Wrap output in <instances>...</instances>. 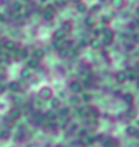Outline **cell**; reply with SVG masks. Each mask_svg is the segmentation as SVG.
<instances>
[{"label": "cell", "mask_w": 139, "mask_h": 147, "mask_svg": "<svg viewBox=\"0 0 139 147\" xmlns=\"http://www.w3.org/2000/svg\"><path fill=\"white\" fill-rule=\"evenodd\" d=\"M68 1H71V3H74V4H78V3H80V1H83V0H68Z\"/></svg>", "instance_id": "cell-33"}, {"label": "cell", "mask_w": 139, "mask_h": 147, "mask_svg": "<svg viewBox=\"0 0 139 147\" xmlns=\"http://www.w3.org/2000/svg\"><path fill=\"white\" fill-rule=\"evenodd\" d=\"M19 76H21V79H23V80L32 79L33 78V69L27 68V67H23V68L21 69V72H19Z\"/></svg>", "instance_id": "cell-12"}, {"label": "cell", "mask_w": 139, "mask_h": 147, "mask_svg": "<svg viewBox=\"0 0 139 147\" xmlns=\"http://www.w3.org/2000/svg\"><path fill=\"white\" fill-rule=\"evenodd\" d=\"M61 29H63L67 34H70V33L72 32V29H74V22L71 21V19H65V21L61 23Z\"/></svg>", "instance_id": "cell-13"}, {"label": "cell", "mask_w": 139, "mask_h": 147, "mask_svg": "<svg viewBox=\"0 0 139 147\" xmlns=\"http://www.w3.org/2000/svg\"><path fill=\"white\" fill-rule=\"evenodd\" d=\"M115 41V32H113L111 27H104L101 33V44L105 47L112 45Z\"/></svg>", "instance_id": "cell-1"}, {"label": "cell", "mask_w": 139, "mask_h": 147, "mask_svg": "<svg viewBox=\"0 0 139 147\" xmlns=\"http://www.w3.org/2000/svg\"><path fill=\"white\" fill-rule=\"evenodd\" d=\"M65 37H67V33L60 27V29H56L53 33H52V38L53 41H64Z\"/></svg>", "instance_id": "cell-7"}, {"label": "cell", "mask_w": 139, "mask_h": 147, "mask_svg": "<svg viewBox=\"0 0 139 147\" xmlns=\"http://www.w3.org/2000/svg\"><path fill=\"white\" fill-rule=\"evenodd\" d=\"M138 138H139V136H138Z\"/></svg>", "instance_id": "cell-39"}, {"label": "cell", "mask_w": 139, "mask_h": 147, "mask_svg": "<svg viewBox=\"0 0 139 147\" xmlns=\"http://www.w3.org/2000/svg\"><path fill=\"white\" fill-rule=\"evenodd\" d=\"M7 89L10 90V91H12V93H19V91H21V83L16 82V80H12V82L8 83Z\"/></svg>", "instance_id": "cell-16"}, {"label": "cell", "mask_w": 139, "mask_h": 147, "mask_svg": "<svg viewBox=\"0 0 139 147\" xmlns=\"http://www.w3.org/2000/svg\"><path fill=\"white\" fill-rule=\"evenodd\" d=\"M38 97H40L41 100H45V101L51 100V98L53 97V89L49 87V86H44V87H41V89L38 90Z\"/></svg>", "instance_id": "cell-3"}, {"label": "cell", "mask_w": 139, "mask_h": 147, "mask_svg": "<svg viewBox=\"0 0 139 147\" xmlns=\"http://www.w3.org/2000/svg\"><path fill=\"white\" fill-rule=\"evenodd\" d=\"M132 41H134L135 44H139V33H134V34H132Z\"/></svg>", "instance_id": "cell-31"}, {"label": "cell", "mask_w": 139, "mask_h": 147, "mask_svg": "<svg viewBox=\"0 0 139 147\" xmlns=\"http://www.w3.org/2000/svg\"><path fill=\"white\" fill-rule=\"evenodd\" d=\"M68 52H70V49L65 47H61L60 49H57V53H59L60 57H67V56H68Z\"/></svg>", "instance_id": "cell-23"}, {"label": "cell", "mask_w": 139, "mask_h": 147, "mask_svg": "<svg viewBox=\"0 0 139 147\" xmlns=\"http://www.w3.org/2000/svg\"><path fill=\"white\" fill-rule=\"evenodd\" d=\"M126 134L128 136H139V129L135 125H128L126 128Z\"/></svg>", "instance_id": "cell-18"}, {"label": "cell", "mask_w": 139, "mask_h": 147, "mask_svg": "<svg viewBox=\"0 0 139 147\" xmlns=\"http://www.w3.org/2000/svg\"><path fill=\"white\" fill-rule=\"evenodd\" d=\"M97 25L96 22V18H94V15H91V14H87V15L85 16V26L89 27V29H94Z\"/></svg>", "instance_id": "cell-11"}, {"label": "cell", "mask_w": 139, "mask_h": 147, "mask_svg": "<svg viewBox=\"0 0 139 147\" xmlns=\"http://www.w3.org/2000/svg\"><path fill=\"white\" fill-rule=\"evenodd\" d=\"M1 78H3V76H1V75H0V80H1Z\"/></svg>", "instance_id": "cell-37"}, {"label": "cell", "mask_w": 139, "mask_h": 147, "mask_svg": "<svg viewBox=\"0 0 139 147\" xmlns=\"http://www.w3.org/2000/svg\"><path fill=\"white\" fill-rule=\"evenodd\" d=\"M75 115L79 116V117H85V116H87V109L79 106V108H76V110H75Z\"/></svg>", "instance_id": "cell-21"}, {"label": "cell", "mask_w": 139, "mask_h": 147, "mask_svg": "<svg viewBox=\"0 0 139 147\" xmlns=\"http://www.w3.org/2000/svg\"><path fill=\"white\" fill-rule=\"evenodd\" d=\"M135 69H136V71H138L139 72V61H136V63H135V67H134Z\"/></svg>", "instance_id": "cell-34"}, {"label": "cell", "mask_w": 139, "mask_h": 147, "mask_svg": "<svg viewBox=\"0 0 139 147\" xmlns=\"http://www.w3.org/2000/svg\"><path fill=\"white\" fill-rule=\"evenodd\" d=\"M5 89H7V87H5L4 84H1V83H0V94H3V93L5 91Z\"/></svg>", "instance_id": "cell-32"}, {"label": "cell", "mask_w": 139, "mask_h": 147, "mask_svg": "<svg viewBox=\"0 0 139 147\" xmlns=\"http://www.w3.org/2000/svg\"><path fill=\"white\" fill-rule=\"evenodd\" d=\"M11 135L10 129H3V131H0V139H8Z\"/></svg>", "instance_id": "cell-27"}, {"label": "cell", "mask_w": 139, "mask_h": 147, "mask_svg": "<svg viewBox=\"0 0 139 147\" xmlns=\"http://www.w3.org/2000/svg\"><path fill=\"white\" fill-rule=\"evenodd\" d=\"M1 47H3V49H4L5 52H14L16 48H18V45H16V42L12 41V40H5Z\"/></svg>", "instance_id": "cell-10"}, {"label": "cell", "mask_w": 139, "mask_h": 147, "mask_svg": "<svg viewBox=\"0 0 139 147\" xmlns=\"http://www.w3.org/2000/svg\"><path fill=\"white\" fill-rule=\"evenodd\" d=\"M89 45H90L93 49H98V48L101 47V44H100V41L98 40H96V38H93L91 41H89Z\"/></svg>", "instance_id": "cell-25"}, {"label": "cell", "mask_w": 139, "mask_h": 147, "mask_svg": "<svg viewBox=\"0 0 139 147\" xmlns=\"http://www.w3.org/2000/svg\"><path fill=\"white\" fill-rule=\"evenodd\" d=\"M75 10H76V12L78 14H87L89 12V7L86 5V3H83V1H80V3H78V4H75Z\"/></svg>", "instance_id": "cell-15"}, {"label": "cell", "mask_w": 139, "mask_h": 147, "mask_svg": "<svg viewBox=\"0 0 139 147\" xmlns=\"http://www.w3.org/2000/svg\"><path fill=\"white\" fill-rule=\"evenodd\" d=\"M40 65H41V61L34 57L29 59V60H27V64H26V67L30 69H37V68H40Z\"/></svg>", "instance_id": "cell-14"}, {"label": "cell", "mask_w": 139, "mask_h": 147, "mask_svg": "<svg viewBox=\"0 0 139 147\" xmlns=\"http://www.w3.org/2000/svg\"><path fill=\"white\" fill-rule=\"evenodd\" d=\"M11 8H12V11H15V12H21V10L23 8V4H22L19 0H15V1L11 3Z\"/></svg>", "instance_id": "cell-20"}, {"label": "cell", "mask_w": 139, "mask_h": 147, "mask_svg": "<svg viewBox=\"0 0 139 147\" xmlns=\"http://www.w3.org/2000/svg\"><path fill=\"white\" fill-rule=\"evenodd\" d=\"M124 100H126V102H127V104H131V102H132V95H131V94H126V95H124Z\"/></svg>", "instance_id": "cell-29"}, {"label": "cell", "mask_w": 139, "mask_h": 147, "mask_svg": "<svg viewBox=\"0 0 139 147\" xmlns=\"http://www.w3.org/2000/svg\"><path fill=\"white\" fill-rule=\"evenodd\" d=\"M68 89L71 90V93L79 94L80 91L83 90V87H82V83H80L79 80H71V82L68 83Z\"/></svg>", "instance_id": "cell-4"}, {"label": "cell", "mask_w": 139, "mask_h": 147, "mask_svg": "<svg viewBox=\"0 0 139 147\" xmlns=\"http://www.w3.org/2000/svg\"><path fill=\"white\" fill-rule=\"evenodd\" d=\"M43 21L45 22H52L55 19V15H56V7L55 5H47L43 10Z\"/></svg>", "instance_id": "cell-2"}, {"label": "cell", "mask_w": 139, "mask_h": 147, "mask_svg": "<svg viewBox=\"0 0 139 147\" xmlns=\"http://www.w3.org/2000/svg\"><path fill=\"white\" fill-rule=\"evenodd\" d=\"M33 57L41 61V60L45 57V51H44L43 48H36V49L33 51Z\"/></svg>", "instance_id": "cell-17"}, {"label": "cell", "mask_w": 139, "mask_h": 147, "mask_svg": "<svg viewBox=\"0 0 139 147\" xmlns=\"http://www.w3.org/2000/svg\"><path fill=\"white\" fill-rule=\"evenodd\" d=\"M101 3H96V4H93L90 7V8H89V12H90L91 15H93V14H94V12H98V11L101 10Z\"/></svg>", "instance_id": "cell-24"}, {"label": "cell", "mask_w": 139, "mask_h": 147, "mask_svg": "<svg viewBox=\"0 0 139 147\" xmlns=\"http://www.w3.org/2000/svg\"><path fill=\"white\" fill-rule=\"evenodd\" d=\"M91 94H89V93H85L83 94V101H86V102H89V101H91Z\"/></svg>", "instance_id": "cell-30"}, {"label": "cell", "mask_w": 139, "mask_h": 147, "mask_svg": "<svg viewBox=\"0 0 139 147\" xmlns=\"http://www.w3.org/2000/svg\"><path fill=\"white\" fill-rule=\"evenodd\" d=\"M68 115H70V108H60L59 112H57L59 117H68Z\"/></svg>", "instance_id": "cell-22"}, {"label": "cell", "mask_w": 139, "mask_h": 147, "mask_svg": "<svg viewBox=\"0 0 139 147\" xmlns=\"http://www.w3.org/2000/svg\"><path fill=\"white\" fill-rule=\"evenodd\" d=\"M8 117H10L12 121L19 120V119L22 117V110H21V108H16V106H14L12 109H10V112H8Z\"/></svg>", "instance_id": "cell-8"}, {"label": "cell", "mask_w": 139, "mask_h": 147, "mask_svg": "<svg viewBox=\"0 0 139 147\" xmlns=\"http://www.w3.org/2000/svg\"><path fill=\"white\" fill-rule=\"evenodd\" d=\"M76 129H78V125H76V124H71V127L67 129V135H72Z\"/></svg>", "instance_id": "cell-28"}, {"label": "cell", "mask_w": 139, "mask_h": 147, "mask_svg": "<svg viewBox=\"0 0 139 147\" xmlns=\"http://www.w3.org/2000/svg\"><path fill=\"white\" fill-rule=\"evenodd\" d=\"M0 63H1V59H0Z\"/></svg>", "instance_id": "cell-38"}, {"label": "cell", "mask_w": 139, "mask_h": 147, "mask_svg": "<svg viewBox=\"0 0 139 147\" xmlns=\"http://www.w3.org/2000/svg\"><path fill=\"white\" fill-rule=\"evenodd\" d=\"M49 101H51V108L53 110H56V109L59 110L60 108H61V101H60L57 97H52Z\"/></svg>", "instance_id": "cell-19"}, {"label": "cell", "mask_w": 139, "mask_h": 147, "mask_svg": "<svg viewBox=\"0 0 139 147\" xmlns=\"http://www.w3.org/2000/svg\"><path fill=\"white\" fill-rule=\"evenodd\" d=\"M21 1H25V3H29V1H32V0H21Z\"/></svg>", "instance_id": "cell-35"}, {"label": "cell", "mask_w": 139, "mask_h": 147, "mask_svg": "<svg viewBox=\"0 0 139 147\" xmlns=\"http://www.w3.org/2000/svg\"><path fill=\"white\" fill-rule=\"evenodd\" d=\"M70 102H71L72 105H79L80 98L78 97V95H71V97H70Z\"/></svg>", "instance_id": "cell-26"}, {"label": "cell", "mask_w": 139, "mask_h": 147, "mask_svg": "<svg viewBox=\"0 0 139 147\" xmlns=\"http://www.w3.org/2000/svg\"><path fill=\"white\" fill-rule=\"evenodd\" d=\"M115 80H116L119 84L126 83V82L128 80V76H127V71H124V69H120V71H117V72L115 74Z\"/></svg>", "instance_id": "cell-5"}, {"label": "cell", "mask_w": 139, "mask_h": 147, "mask_svg": "<svg viewBox=\"0 0 139 147\" xmlns=\"http://www.w3.org/2000/svg\"><path fill=\"white\" fill-rule=\"evenodd\" d=\"M135 11H136V14H138V15H139V7H138V8H136V10H135Z\"/></svg>", "instance_id": "cell-36"}, {"label": "cell", "mask_w": 139, "mask_h": 147, "mask_svg": "<svg viewBox=\"0 0 139 147\" xmlns=\"http://www.w3.org/2000/svg\"><path fill=\"white\" fill-rule=\"evenodd\" d=\"M109 4H111V7H112L113 10L121 11L124 7H126L127 1H126V0H109Z\"/></svg>", "instance_id": "cell-9"}, {"label": "cell", "mask_w": 139, "mask_h": 147, "mask_svg": "<svg viewBox=\"0 0 139 147\" xmlns=\"http://www.w3.org/2000/svg\"><path fill=\"white\" fill-rule=\"evenodd\" d=\"M14 53L16 55V57L21 59V60H25V59L29 57V49L25 47H18L15 51H14Z\"/></svg>", "instance_id": "cell-6"}]
</instances>
